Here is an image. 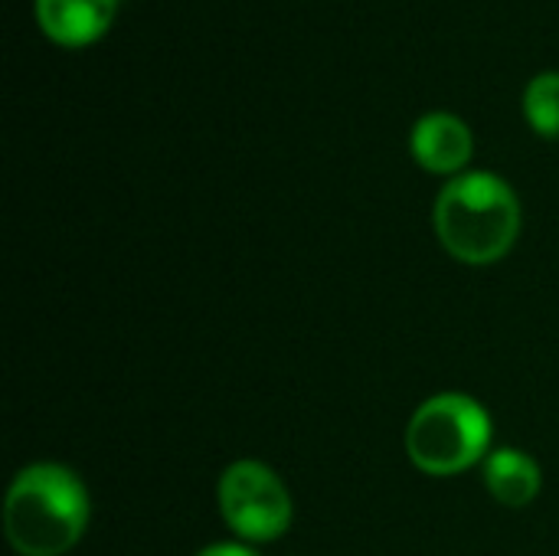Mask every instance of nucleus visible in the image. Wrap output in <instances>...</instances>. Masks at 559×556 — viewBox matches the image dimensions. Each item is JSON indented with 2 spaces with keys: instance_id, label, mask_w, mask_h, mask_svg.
<instances>
[{
  "instance_id": "obj_1",
  "label": "nucleus",
  "mask_w": 559,
  "mask_h": 556,
  "mask_svg": "<svg viewBox=\"0 0 559 556\" xmlns=\"http://www.w3.org/2000/svg\"><path fill=\"white\" fill-rule=\"evenodd\" d=\"M88 514L82 478L66 465L36 462L7 488L3 534L20 556H62L82 541Z\"/></svg>"
},
{
  "instance_id": "obj_2",
  "label": "nucleus",
  "mask_w": 559,
  "mask_h": 556,
  "mask_svg": "<svg viewBox=\"0 0 559 556\" xmlns=\"http://www.w3.org/2000/svg\"><path fill=\"white\" fill-rule=\"evenodd\" d=\"M432 220L436 236L452 259L465 265H491L518 242L521 200L498 174L468 170L442 187Z\"/></svg>"
},
{
  "instance_id": "obj_3",
  "label": "nucleus",
  "mask_w": 559,
  "mask_h": 556,
  "mask_svg": "<svg viewBox=\"0 0 559 556\" xmlns=\"http://www.w3.org/2000/svg\"><path fill=\"white\" fill-rule=\"evenodd\" d=\"M491 416L465 393L429 397L409 419L406 456L409 462L436 478L459 475L475 462L488 459Z\"/></svg>"
},
{
  "instance_id": "obj_4",
  "label": "nucleus",
  "mask_w": 559,
  "mask_h": 556,
  "mask_svg": "<svg viewBox=\"0 0 559 556\" xmlns=\"http://www.w3.org/2000/svg\"><path fill=\"white\" fill-rule=\"evenodd\" d=\"M216 495H219V514L226 528L249 544L278 541L292 528L295 508H292L288 488L269 465L255 459L233 462L219 475Z\"/></svg>"
},
{
  "instance_id": "obj_5",
  "label": "nucleus",
  "mask_w": 559,
  "mask_h": 556,
  "mask_svg": "<svg viewBox=\"0 0 559 556\" xmlns=\"http://www.w3.org/2000/svg\"><path fill=\"white\" fill-rule=\"evenodd\" d=\"M413 157L432 174H459L475 151L472 128L452 111H429L413 125Z\"/></svg>"
},
{
  "instance_id": "obj_6",
  "label": "nucleus",
  "mask_w": 559,
  "mask_h": 556,
  "mask_svg": "<svg viewBox=\"0 0 559 556\" xmlns=\"http://www.w3.org/2000/svg\"><path fill=\"white\" fill-rule=\"evenodd\" d=\"M118 0H36V20L52 43L85 46L115 20Z\"/></svg>"
},
{
  "instance_id": "obj_7",
  "label": "nucleus",
  "mask_w": 559,
  "mask_h": 556,
  "mask_svg": "<svg viewBox=\"0 0 559 556\" xmlns=\"http://www.w3.org/2000/svg\"><path fill=\"white\" fill-rule=\"evenodd\" d=\"M485 485L495 501L508 508H527L540 495V469L518 449H495L485 459Z\"/></svg>"
},
{
  "instance_id": "obj_8",
  "label": "nucleus",
  "mask_w": 559,
  "mask_h": 556,
  "mask_svg": "<svg viewBox=\"0 0 559 556\" xmlns=\"http://www.w3.org/2000/svg\"><path fill=\"white\" fill-rule=\"evenodd\" d=\"M524 111L537 134L557 138L559 134V72H540L531 79L524 92Z\"/></svg>"
},
{
  "instance_id": "obj_9",
  "label": "nucleus",
  "mask_w": 559,
  "mask_h": 556,
  "mask_svg": "<svg viewBox=\"0 0 559 556\" xmlns=\"http://www.w3.org/2000/svg\"><path fill=\"white\" fill-rule=\"evenodd\" d=\"M197 556H259L252 547H246V544H213V547H206V551H200Z\"/></svg>"
}]
</instances>
